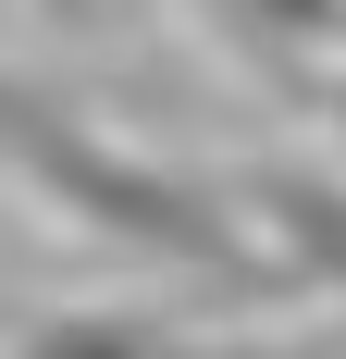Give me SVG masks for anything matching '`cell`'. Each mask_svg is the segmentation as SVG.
Listing matches in <instances>:
<instances>
[{"label": "cell", "mask_w": 346, "mask_h": 359, "mask_svg": "<svg viewBox=\"0 0 346 359\" xmlns=\"http://www.w3.org/2000/svg\"><path fill=\"white\" fill-rule=\"evenodd\" d=\"M13 359H148V334H111V323H37Z\"/></svg>", "instance_id": "cell-1"}, {"label": "cell", "mask_w": 346, "mask_h": 359, "mask_svg": "<svg viewBox=\"0 0 346 359\" xmlns=\"http://www.w3.org/2000/svg\"><path fill=\"white\" fill-rule=\"evenodd\" d=\"M223 13H247V25H272V37H321L334 25V0H223Z\"/></svg>", "instance_id": "cell-2"}, {"label": "cell", "mask_w": 346, "mask_h": 359, "mask_svg": "<svg viewBox=\"0 0 346 359\" xmlns=\"http://www.w3.org/2000/svg\"><path fill=\"white\" fill-rule=\"evenodd\" d=\"M334 111H346V87H334Z\"/></svg>", "instance_id": "cell-3"}]
</instances>
